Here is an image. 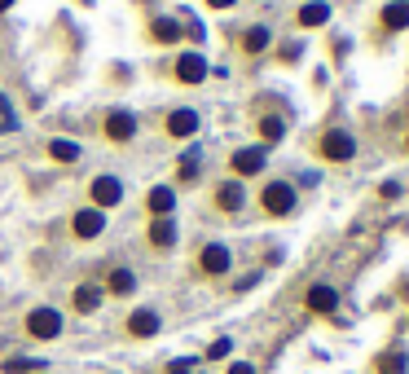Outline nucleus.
Returning a JSON list of instances; mask_svg holds the SVG:
<instances>
[{"instance_id": "obj_1", "label": "nucleus", "mask_w": 409, "mask_h": 374, "mask_svg": "<svg viewBox=\"0 0 409 374\" xmlns=\"http://www.w3.org/2000/svg\"><path fill=\"white\" fill-rule=\"evenodd\" d=\"M260 203H264L269 216H290V211H295V185H286V181H269L264 194H260Z\"/></svg>"}, {"instance_id": "obj_2", "label": "nucleus", "mask_w": 409, "mask_h": 374, "mask_svg": "<svg viewBox=\"0 0 409 374\" xmlns=\"http://www.w3.org/2000/svg\"><path fill=\"white\" fill-rule=\"evenodd\" d=\"M321 159H330V163H348V159L356 154V137L352 133H343V128H330V133L321 137Z\"/></svg>"}, {"instance_id": "obj_3", "label": "nucleus", "mask_w": 409, "mask_h": 374, "mask_svg": "<svg viewBox=\"0 0 409 374\" xmlns=\"http://www.w3.org/2000/svg\"><path fill=\"white\" fill-rule=\"evenodd\" d=\"M27 335L31 339H58L62 335V313H58V308H31Z\"/></svg>"}, {"instance_id": "obj_4", "label": "nucleus", "mask_w": 409, "mask_h": 374, "mask_svg": "<svg viewBox=\"0 0 409 374\" xmlns=\"http://www.w3.org/2000/svg\"><path fill=\"white\" fill-rule=\"evenodd\" d=\"M119 203H123L119 176H97V181H93V207L102 211V207H119Z\"/></svg>"}, {"instance_id": "obj_5", "label": "nucleus", "mask_w": 409, "mask_h": 374, "mask_svg": "<svg viewBox=\"0 0 409 374\" xmlns=\"http://www.w3.org/2000/svg\"><path fill=\"white\" fill-rule=\"evenodd\" d=\"M304 304H308V313H321V317H330L335 308H339V290H335V286H326V282H317V286H308Z\"/></svg>"}, {"instance_id": "obj_6", "label": "nucleus", "mask_w": 409, "mask_h": 374, "mask_svg": "<svg viewBox=\"0 0 409 374\" xmlns=\"http://www.w3.org/2000/svg\"><path fill=\"white\" fill-rule=\"evenodd\" d=\"M229 265H234V255H229V247H220V242H207L203 255H199V269H203V273H211V278L229 273Z\"/></svg>"}, {"instance_id": "obj_7", "label": "nucleus", "mask_w": 409, "mask_h": 374, "mask_svg": "<svg viewBox=\"0 0 409 374\" xmlns=\"http://www.w3.org/2000/svg\"><path fill=\"white\" fill-rule=\"evenodd\" d=\"M106 137L119 141V145L133 141V137H137V115H133V110H114V115L106 119Z\"/></svg>"}, {"instance_id": "obj_8", "label": "nucleus", "mask_w": 409, "mask_h": 374, "mask_svg": "<svg viewBox=\"0 0 409 374\" xmlns=\"http://www.w3.org/2000/svg\"><path fill=\"white\" fill-rule=\"evenodd\" d=\"M199 110H172V115H168V133L176 137V141H189L194 133H199Z\"/></svg>"}, {"instance_id": "obj_9", "label": "nucleus", "mask_w": 409, "mask_h": 374, "mask_svg": "<svg viewBox=\"0 0 409 374\" xmlns=\"http://www.w3.org/2000/svg\"><path fill=\"white\" fill-rule=\"evenodd\" d=\"M176 79H181V84H203L207 79V58L203 53H185L181 62H176Z\"/></svg>"}, {"instance_id": "obj_10", "label": "nucleus", "mask_w": 409, "mask_h": 374, "mask_svg": "<svg viewBox=\"0 0 409 374\" xmlns=\"http://www.w3.org/2000/svg\"><path fill=\"white\" fill-rule=\"evenodd\" d=\"M264 145H247V150H238L234 154V172L238 176H255V172H264Z\"/></svg>"}, {"instance_id": "obj_11", "label": "nucleus", "mask_w": 409, "mask_h": 374, "mask_svg": "<svg viewBox=\"0 0 409 374\" xmlns=\"http://www.w3.org/2000/svg\"><path fill=\"white\" fill-rule=\"evenodd\" d=\"M128 335L133 339H154L159 335V313L154 308H137V313L128 317Z\"/></svg>"}, {"instance_id": "obj_12", "label": "nucleus", "mask_w": 409, "mask_h": 374, "mask_svg": "<svg viewBox=\"0 0 409 374\" xmlns=\"http://www.w3.org/2000/svg\"><path fill=\"white\" fill-rule=\"evenodd\" d=\"M145 207H150V216L163 220V216H172V207H176V194L168 185H154L150 194H145Z\"/></svg>"}, {"instance_id": "obj_13", "label": "nucleus", "mask_w": 409, "mask_h": 374, "mask_svg": "<svg viewBox=\"0 0 409 374\" xmlns=\"http://www.w3.org/2000/svg\"><path fill=\"white\" fill-rule=\"evenodd\" d=\"M102 229H106V216H102L97 207H84V211H75V234H79V238H97Z\"/></svg>"}, {"instance_id": "obj_14", "label": "nucleus", "mask_w": 409, "mask_h": 374, "mask_svg": "<svg viewBox=\"0 0 409 374\" xmlns=\"http://www.w3.org/2000/svg\"><path fill=\"white\" fill-rule=\"evenodd\" d=\"M383 27L387 31H409V0H387L383 5Z\"/></svg>"}, {"instance_id": "obj_15", "label": "nucleus", "mask_w": 409, "mask_h": 374, "mask_svg": "<svg viewBox=\"0 0 409 374\" xmlns=\"http://www.w3.org/2000/svg\"><path fill=\"white\" fill-rule=\"evenodd\" d=\"M242 203H247V194H242V181H229L216 189V207L220 211H242Z\"/></svg>"}, {"instance_id": "obj_16", "label": "nucleus", "mask_w": 409, "mask_h": 374, "mask_svg": "<svg viewBox=\"0 0 409 374\" xmlns=\"http://www.w3.org/2000/svg\"><path fill=\"white\" fill-rule=\"evenodd\" d=\"M172 242H176V225H172V216H163V220H150V247L168 251Z\"/></svg>"}, {"instance_id": "obj_17", "label": "nucleus", "mask_w": 409, "mask_h": 374, "mask_svg": "<svg viewBox=\"0 0 409 374\" xmlns=\"http://www.w3.org/2000/svg\"><path fill=\"white\" fill-rule=\"evenodd\" d=\"M321 22H330V5L326 0H308L300 9V27H321Z\"/></svg>"}, {"instance_id": "obj_18", "label": "nucleus", "mask_w": 409, "mask_h": 374, "mask_svg": "<svg viewBox=\"0 0 409 374\" xmlns=\"http://www.w3.org/2000/svg\"><path fill=\"white\" fill-rule=\"evenodd\" d=\"M150 36L159 44H176V40H181V22H176V18H154L150 22Z\"/></svg>"}, {"instance_id": "obj_19", "label": "nucleus", "mask_w": 409, "mask_h": 374, "mask_svg": "<svg viewBox=\"0 0 409 374\" xmlns=\"http://www.w3.org/2000/svg\"><path fill=\"white\" fill-rule=\"evenodd\" d=\"M106 286L114 290V295H133V290H137V273L133 269H110Z\"/></svg>"}, {"instance_id": "obj_20", "label": "nucleus", "mask_w": 409, "mask_h": 374, "mask_svg": "<svg viewBox=\"0 0 409 374\" xmlns=\"http://www.w3.org/2000/svg\"><path fill=\"white\" fill-rule=\"evenodd\" d=\"M269 40H273L269 27H247V31H242V48H247V53H264Z\"/></svg>"}, {"instance_id": "obj_21", "label": "nucleus", "mask_w": 409, "mask_h": 374, "mask_svg": "<svg viewBox=\"0 0 409 374\" xmlns=\"http://www.w3.org/2000/svg\"><path fill=\"white\" fill-rule=\"evenodd\" d=\"M405 370H409V356L401 348H391V352L379 356V374H405Z\"/></svg>"}, {"instance_id": "obj_22", "label": "nucleus", "mask_w": 409, "mask_h": 374, "mask_svg": "<svg viewBox=\"0 0 409 374\" xmlns=\"http://www.w3.org/2000/svg\"><path fill=\"white\" fill-rule=\"evenodd\" d=\"M48 154H53L58 163H75V159H79V145L67 141V137H58V141H48Z\"/></svg>"}, {"instance_id": "obj_23", "label": "nucleus", "mask_w": 409, "mask_h": 374, "mask_svg": "<svg viewBox=\"0 0 409 374\" xmlns=\"http://www.w3.org/2000/svg\"><path fill=\"white\" fill-rule=\"evenodd\" d=\"M97 304H102V286H79L75 290V308H79V313H97Z\"/></svg>"}, {"instance_id": "obj_24", "label": "nucleus", "mask_w": 409, "mask_h": 374, "mask_svg": "<svg viewBox=\"0 0 409 374\" xmlns=\"http://www.w3.org/2000/svg\"><path fill=\"white\" fill-rule=\"evenodd\" d=\"M260 137H264V141H282L286 137V123L277 115H264V119H260Z\"/></svg>"}, {"instance_id": "obj_25", "label": "nucleus", "mask_w": 409, "mask_h": 374, "mask_svg": "<svg viewBox=\"0 0 409 374\" xmlns=\"http://www.w3.org/2000/svg\"><path fill=\"white\" fill-rule=\"evenodd\" d=\"M44 366L40 361H31V356H9L5 361V374H40Z\"/></svg>"}, {"instance_id": "obj_26", "label": "nucleus", "mask_w": 409, "mask_h": 374, "mask_svg": "<svg viewBox=\"0 0 409 374\" xmlns=\"http://www.w3.org/2000/svg\"><path fill=\"white\" fill-rule=\"evenodd\" d=\"M181 181H199V154H185L181 159Z\"/></svg>"}, {"instance_id": "obj_27", "label": "nucleus", "mask_w": 409, "mask_h": 374, "mask_svg": "<svg viewBox=\"0 0 409 374\" xmlns=\"http://www.w3.org/2000/svg\"><path fill=\"white\" fill-rule=\"evenodd\" d=\"M229 352H234V344H229V339H216V344L207 348V361H224Z\"/></svg>"}, {"instance_id": "obj_28", "label": "nucleus", "mask_w": 409, "mask_h": 374, "mask_svg": "<svg viewBox=\"0 0 409 374\" xmlns=\"http://www.w3.org/2000/svg\"><path fill=\"white\" fill-rule=\"evenodd\" d=\"M9 128H13V106L0 97V133H9Z\"/></svg>"}, {"instance_id": "obj_29", "label": "nucleus", "mask_w": 409, "mask_h": 374, "mask_svg": "<svg viewBox=\"0 0 409 374\" xmlns=\"http://www.w3.org/2000/svg\"><path fill=\"white\" fill-rule=\"evenodd\" d=\"M168 374H194V361H172Z\"/></svg>"}, {"instance_id": "obj_30", "label": "nucleus", "mask_w": 409, "mask_h": 374, "mask_svg": "<svg viewBox=\"0 0 409 374\" xmlns=\"http://www.w3.org/2000/svg\"><path fill=\"white\" fill-rule=\"evenodd\" d=\"M229 374H255V366H247V361H234V366H229Z\"/></svg>"}, {"instance_id": "obj_31", "label": "nucleus", "mask_w": 409, "mask_h": 374, "mask_svg": "<svg viewBox=\"0 0 409 374\" xmlns=\"http://www.w3.org/2000/svg\"><path fill=\"white\" fill-rule=\"evenodd\" d=\"M207 5H211V9H234L238 0H207Z\"/></svg>"}, {"instance_id": "obj_32", "label": "nucleus", "mask_w": 409, "mask_h": 374, "mask_svg": "<svg viewBox=\"0 0 409 374\" xmlns=\"http://www.w3.org/2000/svg\"><path fill=\"white\" fill-rule=\"evenodd\" d=\"M9 5H13V0H0V13H5V9H9Z\"/></svg>"}, {"instance_id": "obj_33", "label": "nucleus", "mask_w": 409, "mask_h": 374, "mask_svg": "<svg viewBox=\"0 0 409 374\" xmlns=\"http://www.w3.org/2000/svg\"><path fill=\"white\" fill-rule=\"evenodd\" d=\"M79 5H93V0H79Z\"/></svg>"}, {"instance_id": "obj_34", "label": "nucleus", "mask_w": 409, "mask_h": 374, "mask_svg": "<svg viewBox=\"0 0 409 374\" xmlns=\"http://www.w3.org/2000/svg\"><path fill=\"white\" fill-rule=\"evenodd\" d=\"M40 374H44V370H40Z\"/></svg>"}]
</instances>
